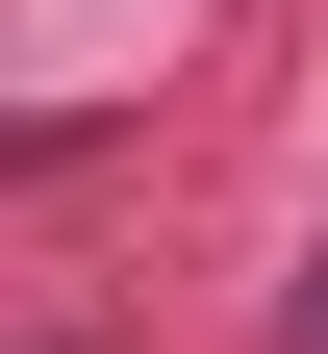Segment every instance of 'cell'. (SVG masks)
Masks as SVG:
<instances>
[{
    "label": "cell",
    "instance_id": "obj_1",
    "mask_svg": "<svg viewBox=\"0 0 328 354\" xmlns=\"http://www.w3.org/2000/svg\"><path fill=\"white\" fill-rule=\"evenodd\" d=\"M278 354H328V253H303V304H278Z\"/></svg>",
    "mask_w": 328,
    "mask_h": 354
},
{
    "label": "cell",
    "instance_id": "obj_2",
    "mask_svg": "<svg viewBox=\"0 0 328 354\" xmlns=\"http://www.w3.org/2000/svg\"><path fill=\"white\" fill-rule=\"evenodd\" d=\"M0 354H76V329H0Z\"/></svg>",
    "mask_w": 328,
    "mask_h": 354
}]
</instances>
